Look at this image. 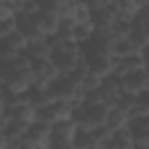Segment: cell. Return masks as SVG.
I'll use <instances>...</instances> for the list:
<instances>
[{
	"label": "cell",
	"mask_w": 149,
	"mask_h": 149,
	"mask_svg": "<svg viewBox=\"0 0 149 149\" xmlns=\"http://www.w3.org/2000/svg\"><path fill=\"white\" fill-rule=\"evenodd\" d=\"M0 81L2 86L13 90L14 93H26L33 83H35V76L32 68L30 70H16L11 63H0Z\"/></svg>",
	"instance_id": "6da1fadb"
},
{
	"label": "cell",
	"mask_w": 149,
	"mask_h": 149,
	"mask_svg": "<svg viewBox=\"0 0 149 149\" xmlns=\"http://www.w3.org/2000/svg\"><path fill=\"white\" fill-rule=\"evenodd\" d=\"M81 60V51H54L51 61L58 68L61 77H70L72 72L77 68Z\"/></svg>",
	"instance_id": "7a4b0ae2"
},
{
	"label": "cell",
	"mask_w": 149,
	"mask_h": 149,
	"mask_svg": "<svg viewBox=\"0 0 149 149\" xmlns=\"http://www.w3.org/2000/svg\"><path fill=\"white\" fill-rule=\"evenodd\" d=\"M147 68V63H146V58L142 53L139 54H133V56H128L125 60H118L116 58V68H114V74L118 79H125L132 74H137L140 70H146Z\"/></svg>",
	"instance_id": "3957f363"
},
{
	"label": "cell",
	"mask_w": 149,
	"mask_h": 149,
	"mask_svg": "<svg viewBox=\"0 0 149 149\" xmlns=\"http://www.w3.org/2000/svg\"><path fill=\"white\" fill-rule=\"evenodd\" d=\"M32 72H33V76H35V81L47 83V84H53L54 81H58L61 77L58 68L54 67V63L51 60H33Z\"/></svg>",
	"instance_id": "277c9868"
},
{
	"label": "cell",
	"mask_w": 149,
	"mask_h": 149,
	"mask_svg": "<svg viewBox=\"0 0 149 149\" xmlns=\"http://www.w3.org/2000/svg\"><path fill=\"white\" fill-rule=\"evenodd\" d=\"M53 135V130L51 126H46V125H40V123H33L28 130V133L23 137L25 140H28L35 149H46L47 147V142Z\"/></svg>",
	"instance_id": "5b68a950"
},
{
	"label": "cell",
	"mask_w": 149,
	"mask_h": 149,
	"mask_svg": "<svg viewBox=\"0 0 149 149\" xmlns=\"http://www.w3.org/2000/svg\"><path fill=\"white\" fill-rule=\"evenodd\" d=\"M18 30L23 33V37L30 42H35V40H40L44 39L46 35L40 32V28L37 26L33 16H26V14H19L18 16Z\"/></svg>",
	"instance_id": "8992f818"
},
{
	"label": "cell",
	"mask_w": 149,
	"mask_h": 149,
	"mask_svg": "<svg viewBox=\"0 0 149 149\" xmlns=\"http://www.w3.org/2000/svg\"><path fill=\"white\" fill-rule=\"evenodd\" d=\"M53 51H54V47H53L51 37H44V39L30 42L26 46V54L32 60H51Z\"/></svg>",
	"instance_id": "52a82bcc"
},
{
	"label": "cell",
	"mask_w": 149,
	"mask_h": 149,
	"mask_svg": "<svg viewBox=\"0 0 149 149\" xmlns=\"http://www.w3.org/2000/svg\"><path fill=\"white\" fill-rule=\"evenodd\" d=\"M116 21H118V18L107 7L104 11H98V13L91 14V25L95 28V33H111Z\"/></svg>",
	"instance_id": "ba28073f"
},
{
	"label": "cell",
	"mask_w": 149,
	"mask_h": 149,
	"mask_svg": "<svg viewBox=\"0 0 149 149\" xmlns=\"http://www.w3.org/2000/svg\"><path fill=\"white\" fill-rule=\"evenodd\" d=\"M37 26L40 28V32L46 35V37H54L60 30V21L61 18L60 16H54V14H47V13H39L37 16H33Z\"/></svg>",
	"instance_id": "9c48e42d"
},
{
	"label": "cell",
	"mask_w": 149,
	"mask_h": 149,
	"mask_svg": "<svg viewBox=\"0 0 149 149\" xmlns=\"http://www.w3.org/2000/svg\"><path fill=\"white\" fill-rule=\"evenodd\" d=\"M114 68H116V58H95V60H90V72L93 76L100 77L102 81L107 79L109 76H112Z\"/></svg>",
	"instance_id": "30bf717a"
},
{
	"label": "cell",
	"mask_w": 149,
	"mask_h": 149,
	"mask_svg": "<svg viewBox=\"0 0 149 149\" xmlns=\"http://www.w3.org/2000/svg\"><path fill=\"white\" fill-rule=\"evenodd\" d=\"M109 109L100 104V105H95V107H88L86 109V118L90 121V125L93 126V130L100 128V126H105L107 125V119H109Z\"/></svg>",
	"instance_id": "8fae6325"
},
{
	"label": "cell",
	"mask_w": 149,
	"mask_h": 149,
	"mask_svg": "<svg viewBox=\"0 0 149 149\" xmlns=\"http://www.w3.org/2000/svg\"><path fill=\"white\" fill-rule=\"evenodd\" d=\"M53 135L56 137H61V139H67V140H74L76 133L79 132L77 130V125L74 123L72 119H60L53 125Z\"/></svg>",
	"instance_id": "7c38bea8"
},
{
	"label": "cell",
	"mask_w": 149,
	"mask_h": 149,
	"mask_svg": "<svg viewBox=\"0 0 149 149\" xmlns=\"http://www.w3.org/2000/svg\"><path fill=\"white\" fill-rule=\"evenodd\" d=\"M130 119H132V116L128 114V112H125V111H121V109H112L111 112H109V119H107V126L116 133V132H119V130H123V128H126L128 126V123H130Z\"/></svg>",
	"instance_id": "4fadbf2b"
},
{
	"label": "cell",
	"mask_w": 149,
	"mask_h": 149,
	"mask_svg": "<svg viewBox=\"0 0 149 149\" xmlns=\"http://www.w3.org/2000/svg\"><path fill=\"white\" fill-rule=\"evenodd\" d=\"M132 33H133V26H132V23H128V21H121V19H118V21L114 23L112 30H111V35H112V39H114L116 42H121V40H128V39H132Z\"/></svg>",
	"instance_id": "5bb4252c"
},
{
	"label": "cell",
	"mask_w": 149,
	"mask_h": 149,
	"mask_svg": "<svg viewBox=\"0 0 149 149\" xmlns=\"http://www.w3.org/2000/svg\"><path fill=\"white\" fill-rule=\"evenodd\" d=\"M93 35H95V28L91 23H77L76 28H74V40L79 46L90 42L93 39Z\"/></svg>",
	"instance_id": "9a60e30c"
},
{
	"label": "cell",
	"mask_w": 149,
	"mask_h": 149,
	"mask_svg": "<svg viewBox=\"0 0 149 149\" xmlns=\"http://www.w3.org/2000/svg\"><path fill=\"white\" fill-rule=\"evenodd\" d=\"M13 114V119L18 121H26V123H33L35 121V109L28 104H19L13 109H9Z\"/></svg>",
	"instance_id": "2e32d148"
},
{
	"label": "cell",
	"mask_w": 149,
	"mask_h": 149,
	"mask_svg": "<svg viewBox=\"0 0 149 149\" xmlns=\"http://www.w3.org/2000/svg\"><path fill=\"white\" fill-rule=\"evenodd\" d=\"M23 104V98L19 93H14L13 90L2 86V93H0V107L2 109H13L16 105Z\"/></svg>",
	"instance_id": "e0dca14e"
},
{
	"label": "cell",
	"mask_w": 149,
	"mask_h": 149,
	"mask_svg": "<svg viewBox=\"0 0 149 149\" xmlns=\"http://www.w3.org/2000/svg\"><path fill=\"white\" fill-rule=\"evenodd\" d=\"M140 51L137 49V46L133 44L132 39L128 40H121V42H116V49H114V58L118 60H125L128 56H133V54H139Z\"/></svg>",
	"instance_id": "ac0fdd59"
},
{
	"label": "cell",
	"mask_w": 149,
	"mask_h": 149,
	"mask_svg": "<svg viewBox=\"0 0 149 149\" xmlns=\"http://www.w3.org/2000/svg\"><path fill=\"white\" fill-rule=\"evenodd\" d=\"M114 140L118 142L119 149H137L135 139H133V132L128 126L123 128V130H119V132H116L114 133Z\"/></svg>",
	"instance_id": "d6986e66"
},
{
	"label": "cell",
	"mask_w": 149,
	"mask_h": 149,
	"mask_svg": "<svg viewBox=\"0 0 149 149\" xmlns=\"http://www.w3.org/2000/svg\"><path fill=\"white\" fill-rule=\"evenodd\" d=\"M51 107H53V111H54L58 121H60V119H72L74 112H76L72 102H68V100H56Z\"/></svg>",
	"instance_id": "ffe728a7"
},
{
	"label": "cell",
	"mask_w": 149,
	"mask_h": 149,
	"mask_svg": "<svg viewBox=\"0 0 149 149\" xmlns=\"http://www.w3.org/2000/svg\"><path fill=\"white\" fill-rule=\"evenodd\" d=\"M132 40L137 46V49L142 53L149 47V26H140V28H133L132 33Z\"/></svg>",
	"instance_id": "44dd1931"
},
{
	"label": "cell",
	"mask_w": 149,
	"mask_h": 149,
	"mask_svg": "<svg viewBox=\"0 0 149 149\" xmlns=\"http://www.w3.org/2000/svg\"><path fill=\"white\" fill-rule=\"evenodd\" d=\"M72 146H74V149H98L93 140V135L86 133V132H77L72 140Z\"/></svg>",
	"instance_id": "7402d4cb"
},
{
	"label": "cell",
	"mask_w": 149,
	"mask_h": 149,
	"mask_svg": "<svg viewBox=\"0 0 149 149\" xmlns=\"http://www.w3.org/2000/svg\"><path fill=\"white\" fill-rule=\"evenodd\" d=\"M56 121H58V118H56V114H54V111H53L51 105L35 111V121L33 123H40V125H46V126H51L53 128V125Z\"/></svg>",
	"instance_id": "603a6c76"
},
{
	"label": "cell",
	"mask_w": 149,
	"mask_h": 149,
	"mask_svg": "<svg viewBox=\"0 0 149 149\" xmlns=\"http://www.w3.org/2000/svg\"><path fill=\"white\" fill-rule=\"evenodd\" d=\"M2 42H6L7 46L14 47V49H16V51H19V53L26 51V46H28V40L23 37V33H21L19 30H16L14 33H11V35H9V37H6V39H2Z\"/></svg>",
	"instance_id": "cb8c5ba5"
},
{
	"label": "cell",
	"mask_w": 149,
	"mask_h": 149,
	"mask_svg": "<svg viewBox=\"0 0 149 149\" xmlns=\"http://www.w3.org/2000/svg\"><path fill=\"white\" fill-rule=\"evenodd\" d=\"M91 135H93V140H95V144H97L98 149H100L104 144H107L109 140L114 139V132H112L107 125H105V126H100V128H97V130H93Z\"/></svg>",
	"instance_id": "d4e9b609"
},
{
	"label": "cell",
	"mask_w": 149,
	"mask_h": 149,
	"mask_svg": "<svg viewBox=\"0 0 149 149\" xmlns=\"http://www.w3.org/2000/svg\"><path fill=\"white\" fill-rule=\"evenodd\" d=\"M137 102H139V97H137V95H132V93H123V95L118 98V109H121V111H125V112L132 114V111L135 109Z\"/></svg>",
	"instance_id": "484cf974"
},
{
	"label": "cell",
	"mask_w": 149,
	"mask_h": 149,
	"mask_svg": "<svg viewBox=\"0 0 149 149\" xmlns=\"http://www.w3.org/2000/svg\"><path fill=\"white\" fill-rule=\"evenodd\" d=\"M18 30V18H9V19H2L0 21V40L9 37L11 33H14Z\"/></svg>",
	"instance_id": "4316f807"
},
{
	"label": "cell",
	"mask_w": 149,
	"mask_h": 149,
	"mask_svg": "<svg viewBox=\"0 0 149 149\" xmlns=\"http://www.w3.org/2000/svg\"><path fill=\"white\" fill-rule=\"evenodd\" d=\"M74 19H76V23H91V11L88 9L86 2L77 4V9L74 13Z\"/></svg>",
	"instance_id": "83f0119b"
},
{
	"label": "cell",
	"mask_w": 149,
	"mask_h": 149,
	"mask_svg": "<svg viewBox=\"0 0 149 149\" xmlns=\"http://www.w3.org/2000/svg\"><path fill=\"white\" fill-rule=\"evenodd\" d=\"M130 116L132 118H149V102L144 95L139 97V102H137V105H135V109L132 111Z\"/></svg>",
	"instance_id": "f1b7e54d"
},
{
	"label": "cell",
	"mask_w": 149,
	"mask_h": 149,
	"mask_svg": "<svg viewBox=\"0 0 149 149\" xmlns=\"http://www.w3.org/2000/svg\"><path fill=\"white\" fill-rule=\"evenodd\" d=\"M61 2L63 0H44V2H40V11L47 13V14L60 16L61 14Z\"/></svg>",
	"instance_id": "f546056e"
},
{
	"label": "cell",
	"mask_w": 149,
	"mask_h": 149,
	"mask_svg": "<svg viewBox=\"0 0 149 149\" xmlns=\"http://www.w3.org/2000/svg\"><path fill=\"white\" fill-rule=\"evenodd\" d=\"M18 54H19V51H16L14 47H11V46H7L6 42L0 40V63H9V61H13Z\"/></svg>",
	"instance_id": "4dcf8cb0"
},
{
	"label": "cell",
	"mask_w": 149,
	"mask_h": 149,
	"mask_svg": "<svg viewBox=\"0 0 149 149\" xmlns=\"http://www.w3.org/2000/svg\"><path fill=\"white\" fill-rule=\"evenodd\" d=\"M46 149H74V146H72V140H67V139L51 135V139H49Z\"/></svg>",
	"instance_id": "1f68e13d"
},
{
	"label": "cell",
	"mask_w": 149,
	"mask_h": 149,
	"mask_svg": "<svg viewBox=\"0 0 149 149\" xmlns=\"http://www.w3.org/2000/svg\"><path fill=\"white\" fill-rule=\"evenodd\" d=\"M81 88H83L86 93H90V91H97V90L102 88V79L97 77V76H93V74H90V76L84 79V83L81 84Z\"/></svg>",
	"instance_id": "d6a6232c"
},
{
	"label": "cell",
	"mask_w": 149,
	"mask_h": 149,
	"mask_svg": "<svg viewBox=\"0 0 149 149\" xmlns=\"http://www.w3.org/2000/svg\"><path fill=\"white\" fill-rule=\"evenodd\" d=\"M39 13H40V2H37V0H23V11H21V14L37 16Z\"/></svg>",
	"instance_id": "836d02e7"
},
{
	"label": "cell",
	"mask_w": 149,
	"mask_h": 149,
	"mask_svg": "<svg viewBox=\"0 0 149 149\" xmlns=\"http://www.w3.org/2000/svg\"><path fill=\"white\" fill-rule=\"evenodd\" d=\"M133 139H135L137 149H149V130L135 132L133 133Z\"/></svg>",
	"instance_id": "e575fe53"
},
{
	"label": "cell",
	"mask_w": 149,
	"mask_h": 149,
	"mask_svg": "<svg viewBox=\"0 0 149 149\" xmlns=\"http://www.w3.org/2000/svg\"><path fill=\"white\" fill-rule=\"evenodd\" d=\"M107 4H109V0H88V2H86V6L91 11V14L98 13V11H104L107 7Z\"/></svg>",
	"instance_id": "d590c367"
},
{
	"label": "cell",
	"mask_w": 149,
	"mask_h": 149,
	"mask_svg": "<svg viewBox=\"0 0 149 149\" xmlns=\"http://www.w3.org/2000/svg\"><path fill=\"white\" fill-rule=\"evenodd\" d=\"M100 149H119V146H118V142H116V140L112 139V140H109L107 144H104V146H102Z\"/></svg>",
	"instance_id": "8d00e7d4"
},
{
	"label": "cell",
	"mask_w": 149,
	"mask_h": 149,
	"mask_svg": "<svg viewBox=\"0 0 149 149\" xmlns=\"http://www.w3.org/2000/svg\"><path fill=\"white\" fill-rule=\"evenodd\" d=\"M142 54H144V58H146V63H147V70H149V47H147L146 51H142Z\"/></svg>",
	"instance_id": "74e56055"
}]
</instances>
